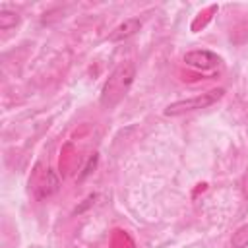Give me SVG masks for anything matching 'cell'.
Segmentation results:
<instances>
[{"label":"cell","mask_w":248,"mask_h":248,"mask_svg":"<svg viewBox=\"0 0 248 248\" xmlns=\"http://www.w3.org/2000/svg\"><path fill=\"white\" fill-rule=\"evenodd\" d=\"M136 78V64L134 62H120L110 76L107 78V81L103 83L101 89V97H99V105L107 110L114 108L130 91L132 83Z\"/></svg>","instance_id":"obj_1"},{"label":"cell","mask_w":248,"mask_h":248,"mask_svg":"<svg viewBox=\"0 0 248 248\" xmlns=\"http://www.w3.org/2000/svg\"><path fill=\"white\" fill-rule=\"evenodd\" d=\"M223 95H225V89H223V87H217V89L200 93V95L190 97V99L174 101V103H170V105L163 110V114H165V116H180V114H186V112H192V110H198V108H207V107H211L213 103H217Z\"/></svg>","instance_id":"obj_2"},{"label":"cell","mask_w":248,"mask_h":248,"mask_svg":"<svg viewBox=\"0 0 248 248\" xmlns=\"http://www.w3.org/2000/svg\"><path fill=\"white\" fill-rule=\"evenodd\" d=\"M182 60H184L186 66H192V68L202 70V72L213 70V68H217L219 62H221L219 54H215V52H211V50H205V48L190 50V52H186V54L182 56Z\"/></svg>","instance_id":"obj_3"},{"label":"cell","mask_w":248,"mask_h":248,"mask_svg":"<svg viewBox=\"0 0 248 248\" xmlns=\"http://www.w3.org/2000/svg\"><path fill=\"white\" fill-rule=\"evenodd\" d=\"M141 29V19L140 17H130V19H124L120 25H116L112 29V33L108 35V41L112 43H118V41H126L130 37H134L138 31Z\"/></svg>","instance_id":"obj_4"},{"label":"cell","mask_w":248,"mask_h":248,"mask_svg":"<svg viewBox=\"0 0 248 248\" xmlns=\"http://www.w3.org/2000/svg\"><path fill=\"white\" fill-rule=\"evenodd\" d=\"M37 180H39V178L33 176V182H37ZM31 186H33L37 198H46V196H50V194H54V192L58 190V178H56V174H54L50 169H46V170L43 172L39 184H31Z\"/></svg>","instance_id":"obj_5"},{"label":"cell","mask_w":248,"mask_h":248,"mask_svg":"<svg viewBox=\"0 0 248 248\" xmlns=\"http://www.w3.org/2000/svg\"><path fill=\"white\" fill-rule=\"evenodd\" d=\"M19 23V14L12 12V10H0V29L2 31H8L12 27H16Z\"/></svg>","instance_id":"obj_6"},{"label":"cell","mask_w":248,"mask_h":248,"mask_svg":"<svg viewBox=\"0 0 248 248\" xmlns=\"http://www.w3.org/2000/svg\"><path fill=\"white\" fill-rule=\"evenodd\" d=\"M248 246V225L238 227L231 236V248H246Z\"/></svg>","instance_id":"obj_7"},{"label":"cell","mask_w":248,"mask_h":248,"mask_svg":"<svg viewBox=\"0 0 248 248\" xmlns=\"http://www.w3.org/2000/svg\"><path fill=\"white\" fill-rule=\"evenodd\" d=\"M240 190H242L244 200L248 202V167H246V170H244V174H242V180H240Z\"/></svg>","instance_id":"obj_8"}]
</instances>
